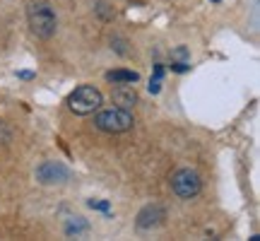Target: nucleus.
Returning <instances> with one entry per match:
<instances>
[{
	"instance_id": "obj_6",
	"label": "nucleus",
	"mask_w": 260,
	"mask_h": 241,
	"mask_svg": "<svg viewBox=\"0 0 260 241\" xmlns=\"http://www.w3.org/2000/svg\"><path fill=\"white\" fill-rule=\"evenodd\" d=\"M167 220V213L161 205H147L142 207L138 215V229H152V227H159V224Z\"/></svg>"
},
{
	"instance_id": "obj_9",
	"label": "nucleus",
	"mask_w": 260,
	"mask_h": 241,
	"mask_svg": "<svg viewBox=\"0 0 260 241\" xmlns=\"http://www.w3.org/2000/svg\"><path fill=\"white\" fill-rule=\"evenodd\" d=\"M87 227H89V224L84 222L82 217H70V220L65 222V234H68V236H77V234L87 232Z\"/></svg>"
},
{
	"instance_id": "obj_2",
	"label": "nucleus",
	"mask_w": 260,
	"mask_h": 241,
	"mask_svg": "<svg viewBox=\"0 0 260 241\" xmlns=\"http://www.w3.org/2000/svg\"><path fill=\"white\" fill-rule=\"evenodd\" d=\"M102 104H104L102 92L96 87H92V84H80L68 97V109L73 113H77V116H89L96 109H102Z\"/></svg>"
},
{
	"instance_id": "obj_4",
	"label": "nucleus",
	"mask_w": 260,
	"mask_h": 241,
	"mask_svg": "<svg viewBox=\"0 0 260 241\" xmlns=\"http://www.w3.org/2000/svg\"><path fill=\"white\" fill-rule=\"evenodd\" d=\"M200 186H203V181H200L195 169H178L176 174L171 176L174 193L178 198H186V200H190V198H195V195L200 193Z\"/></svg>"
},
{
	"instance_id": "obj_14",
	"label": "nucleus",
	"mask_w": 260,
	"mask_h": 241,
	"mask_svg": "<svg viewBox=\"0 0 260 241\" xmlns=\"http://www.w3.org/2000/svg\"><path fill=\"white\" fill-rule=\"evenodd\" d=\"M174 56L176 58H188V48H176V51H174Z\"/></svg>"
},
{
	"instance_id": "obj_5",
	"label": "nucleus",
	"mask_w": 260,
	"mask_h": 241,
	"mask_svg": "<svg viewBox=\"0 0 260 241\" xmlns=\"http://www.w3.org/2000/svg\"><path fill=\"white\" fill-rule=\"evenodd\" d=\"M73 176V171L65 167L63 162H44L41 167L37 169V178L41 181V184H65L68 178Z\"/></svg>"
},
{
	"instance_id": "obj_15",
	"label": "nucleus",
	"mask_w": 260,
	"mask_h": 241,
	"mask_svg": "<svg viewBox=\"0 0 260 241\" xmlns=\"http://www.w3.org/2000/svg\"><path fill=\"white\" fill-rule=\"evenodd\" d=\"M17 77H22V80H31V77H34V73H29V70H22V73H17Z\"/></svg>"
},
{
	"instance_id": "obj_13",
	"label": "nucleus",
	"mask_w": 260,
	"mask_h": 241,
	"mask_svg": "<svg viewBox=\"0 0 260 241\" xmlns=\"http://www.w3.org/2000/svg\"><path fill=\"white\" fill-rule=\"evenodd\" d=\"M0 138H3V142H8L10 140V130H5V126L0 123Z\"/></svg>"
},
{
	"instance_id": "obj_8",
	"label": "nucleus",
	"mask_w": 260,
	"mask_h": 241,
	"mask_svg": "<svg viewBox=\"0 0 260 241\" xmlns=\"http://www.w3.org/2000/svg\"><path fill=\"white\" fill-rule=\"evenodd\" d=\"M106 80L113 84H135L140 80V75L133 73V70H109Z\"/></svg>"
},
{
	"instance_id": "obj_11",
	"label": "nucleus",
	"mask_w": 260,
	"mask_h": 241,
	"mask_svg": "<svg viewBox=\"0 0 260 241\" xmlns=\"http://www.w3.org/2000/svg\"><path fill=\"white\" fill-rule=\"evenodd\" d=\"M87 205H89L92 210H102V213L111 215V205H109V200H89Z\"/></svg>"
},
{
	"instance_id": "obj_10",
	"label": "nucleus",
	"mask_w": 260,
	"mask_h": 241,
	"mask_svg": "<svg viewBox=\"0 0 260 241\" xmlns=\"http://www.w3.org/2000/svg\"><path fill=\"white\" fill-rule=\"evenodd\" d=\"M161 82H164V65L157 63V65H154V75H152V80H149V84H147L149 94H159Z\"/></svg>"
},
{
	"instance_id": "obj_12",
	"label": "nucleus",
	"mask_w": 260,
	"mask_h": 241,
	"mask_svg": "<svg viewBox=\"0 0 260 241\" xmlns=\"http://www.w3.org/2000/svg\"><path fill=\"white\" fill-rule=\"evenodd\" d=\"M171 68H174L176 73H186V70H188V68H190V65H188V63H183V61H178V63H174V65H171Z\"/></svg>"
},
{
	"instance_id": "obj_7",
	"label": "nucleus",
	"mask_w": 260,
	"mask_h": 241,
	"mask_svg": "<svg viewBox=\"0 0 260 241\" xmlns=\"http://www.w3.org/2000/svg\"><path fill=\"white\" fill-rule=\"evenodd\" d=\"M113 102L118 104L121 109H130L133 104L138 102V94H135V89H133L130 84H118V87L113 89Z\"/></svg>"
},
{
	"instance_id": "obj_16",
	"label": "nucleus",
	"mask_w": 260,
	"mask_h": 241,
	"mask_svg": "<svg viewBox=\"0 0 260 241\" xmlns=\"http://www.w3.org/2000/svg\"><path fill=\"white\" fill-rule=\"evenodd\" d=\"M210 3H222V0H210Z\"/></svg>"
},
{
	"instance_id": "obj_3",
	"label": "nucleus",
	"mask_w": 260,
	"mask_h": 241,
	"mask_svg": "<svg viewBox=\"0 0 260 241\" xmlns=\"http://www.w3.org/2000/svg\"><path fill=\"white\" fill-rule=\"evenodd\" d=\"M133 113L128 109H121V106H113V109H104V111L96 113L94 118V126L104 133H125V130L133 128Z\"/></svg>"
},
{
	"instance_id": "obj_1",
	"label": "nucleus",
	"mask_w": 260,
	"mask_h": 241,
	"mask_svg": "<svg viewBox=\"0 0 260 241\" xmlns=\"http://www.w3.org/2000/svg\"><path fill=\"white\" fill-rule=\"evenodd\" d=\"M27 19H29V29L31 34L39 39H51L56 34V27H58V19H56V12L53 8L48 5L46 0H37L31 3L27 10Z\"/></svg>"
}]
</instances>
